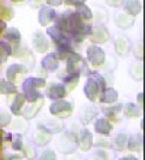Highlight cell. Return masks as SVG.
I'll use <instances>...</instances> for the list:
<instances>
[{"mask_svg":"<svg viewBox=\"0 0 145 160\" xmlns=\"http://www.w3.org/2000/svg\"><path fill=\"white\" fill-rule=\"evenodd\" d=\"M44 84V80L41 79H29L26 80L25 83V92H26V98H28L29 101H35L36 98H39L36 92V86H42Z\"/></svg>","mask_w":145,"mask_h":160,"instance_id":"cell-1","label":"cell"},{"mask_svg":"<svg viewBox=\"0 0 145 160\" xmlns=\"http://www.w3.org/2000/svg\"><path fill=\"white\" fill-rule=\"evenodd\" d=\"M87 54H89V58H90V61L94 64V66H99V64L103 63L104 52L100 50L99 47H90L89 51H87Z\"/></svg>","mask_w":145,"mask_h":160,"instance_id":"cell-2","label":"cell"},{"mask_svg":"<svg viewBox=\"0 0 145 160\" xmlns=\"http://www.w3.org/2000/svg\"><path fill=\"white\" fill-rule=\"evenodd\" d=\"M100 89L97 86L94 79H89L87 80L86 86H84V92H86V96L90 99V101H94L96 96H97V92H99Z\"/></svg>","mask_w":145,"mask_h":160,"instance_id":"cell-3","label":"cell"},{"mask_svg":"<svg viewBox=\"0 0 145 160\" xmlns=\"http://www.w3.org/2000/svg\"><path fill=\"white\" fill-rule=\"evenodd\" d=\"M70 111H71V103H68L65 101H58L51 106V112L55 115H64V112L68 114Z\"/></svg>","mask_w":145,"mask_h":160,"instance_id":"cell-4","label":"cell"},{"mask_svg":"<svg viewBox=\"0 0 145 160\" xmlns=\"http://www.w3.org/2000/svg\"><path fill=\"white\" fill-rule=\"evenodd\" d=\"M108 38H109L108 31L104 29L103 26H96L93 32H91V41L94 42H104Z\"/></svg>","mask_w":145,"mask_h":160,"instance_id":"cell-5","label":"cell"},{"mask_svg":"<svg viewBox=\"0 0 145 160\" xmlns=\"http://www.w3.org/2000/svg\"><path fill=\"white\" fill-rule=\"evenodd\" d=\"M115 47H116V51H118V54L120 55H126L129 51V41L123 37H120V38L116 39L115 42Z\"/></svg>","mask_w":145,"mask_h":160,"instance_id":"cell-6","label":"cell"},{"mask_svg":"<svg viewBox=\"0 0 145 160\" xmlns=\"http://www.w3.org/2000/svg\"><path fill=\"white\" fill-rule=\"evenodd\" d=\"M79 146L83 148V150L90 148V146H91V134L87 130H83L81 131V134L79 135Z\"/></svg>","mask_w":145,"mask_h":160,"instance_id":"cell-7","label":"cell"},{"mask_svg":"<svg viewBox=\"0 0 145 160\" xmlns=\"http://www.w3.org/2000/svg\"><path fill=\"white\" fill-rule=\"evenodd\" d=\"M116 23L120 28H131L133 25V18H131L126 13H120L116 16Z\"/></svg>","mask_w":145,"mask_h":160,"instance_id":"cell-8","label":"cell"},{"mask_svg":"<svg viewBox=\"0 0 145 160\" xmlns=\"http://www.w3.org/2000/svg\"><path fill=\"white\" fill-rule=\"evenodd\" d=\"M55 12L54 10H51V9H42L41 13H39V22H41L42 25H46L48 22L54 21L55 19Z\"/></svg>","mask_w":145,"mask_h":160,"instance_id":"cell-9","label":"cell"},{"mask_svg":"<svg viewBox=\"0 0 145 160\" xmlns=\"http://www.w3.org/2000/svg\"><path fill=\"white\" fill-rule=\"evenodd\" d=\"M58 57L55 54H50L46 58H44V61H42V66L48 70V72H52V70H55L58 66Z\"/></svg>","mask_w":145,"mask_h":160,"instance_id":"cell-10","label":"cell"},{"mask_svg":"<svg viewBox=\"0 0 145 160\" xmlns=\"http://www.w3.org/2000/svg\"><path fill=\"white\" fill-rule=\"evenodd\" d=\"M65 95V88L62 86V84H54L52 88L50 89V98L52 99H58V98H62Z\"/></svg>","mask_w":145,"mask_h":160,"instance_id":"cell-11","label":"cell"},{"mask_svg":"<svg viewBox=\"0 0 145 160\" xmlns=\"http://www.w3.org/2000/svg\"><path fill=\"white\" fill-rule=\"evenodd\" d=\"M125 9H126V12H129L131 15H138V13L141 12V4L138 0H129L126 2L125 4Z\"/></svg>","mask_w":145,"mask_h":160,"instance_id":"cell-12","label":"cell"},{"mask_svg":"<svg viewBox=\"0 0 145 160\" xmlns=\"http://www.w3.org/2000/svg\"><path fill=\"white\" fill-rule=\"evenodd\" d=\"M33 44H35V47H36L38 51H46L48 50V41H46V39L44 38V35H41V34H36V37H35V39H33Z\"/></svg>","mask_w":145,"mask_h":160,"instance_id":"cell-13","label":"cell"},{"mask_svg":"<svg viewBox=\"0 0 145 160\" xmlns=\"http://www.w3.org/2000/svg\"><path fill=\"white\" fill-rule=\"evenodd\" d=\"M116 98H118V93L113 89H104L102 93V102H106V103H112Z\"/></svg>","mask_w":145,"mask_h":160,"instance_id":"cell-14","label":"cell"},{"mask_svg":"<svg viewBox=\"0 0 145 160\" xmlns=\"http://www.w3.org/2000/svg\"><path fill=\"white\" fill-rule=\"evenodd\" d=\"M96 131L100 132V134H108L110 131V124L106 119H99L96 122Z\"/></svg>","mask_w":145,"mask_h":160,"instance_id":"cell-15","label":"cell"},{"mask_svg":"<svg viewBox=\"0 0 145 160\" xmlns=\"http://www.w3.org/2000/svg\"><path fill=\"white\" fill-rule=\"evenodd\" d=\"M25 72H26V68L23 67V66H12V67L7 70V77L10 80H13L16 73H25Z\"/></svg>","mask_w":145,"mask_h":160,"instance_id":"cell-16","label":"cell"},{"mask_svg":"<svg viewBox=\"0 0 145 160\" xmlns=\"http://www.w3.org/2000/svg\"><path fill=\"white\" fill-rule=\"evenodd\" d=\"M141 146H142V137L141 135H138V137H132V138L129 140V148L131 150H137V147H138V150L141 148Z\"/></svg>","mask_w":145,"mask_h":160,"instance_id":"cell-17","label":"cell"},{"mask_svg":"<svg viewBox=\"0 0 145 160\" xmlns=\"http://www.w3.org/2000/svg\"><path fill=\"white\" fill-rule=\"evenodd\" d=\"M0 92L2 93H13L15 92V86L13 84H9L7 82H4V80H0Z\"/></svg>","mask_w":145,"mask_h":160,"instance_id":"cell-18","label":"cell"},{"mask_svg":"<svg viewBox=\"0 0 145 160\" xmlns=\"http://www.w3.org/2000/svg\"><path fill=\"white\" fill-rule=\"evenodd\" d=\"M50 141V137L46 134H44V132H38L36 135H35V143L38 144V146H42V144H46Z\"/></svg>","mask_w":145,"mask_h":160,"instance_id":"cell-19","label":"cell"},{"mask_svg":"<svg viewBox=\"0 0 145 160\" xmlns=\"http://www.w3.org/2000/svg\"><path fill=\"white\" fill-rule=\"evenodd\" d=\"M77 13H79L81 18H86V19H89V18L91 16L90 10H89L84 4H77Z\"/></svg>","mask_w":145,"mask_h":160,"instance_id":"cell-20","label":"cell"},{"mask_svg":"<svg viewBox=\"0 0 145 160\" xmlns=\"http://www.w3.org/2000/svg\"><path fill=\"white\" fill-rule=\"evenodd\" d=\"M23 101H25V96H23V95H17L16 101L13 102V106H12V111L15 112V114H17V112H19V106H22Z\"/></svg>","mask_w":145,"mask_h":160,"instance_id":"cell-21","label":"cell"},{"mask_svg":"<svg viewBox=\"0 0 145 160\" xmlns=\"http://www.w3.org/2000/svg\"><path fill=\"white\" fill-rule=\"evenodd\" d=\"M125 114L128 115V117H137L138 115L137 106L133 105V103H128V105L125 106Z\"/></svg>","mask_w":145,"mask_h":160,"instance_id":"cell-22","label":"cell"},{"mask_svg":"<svg viewBox=\"0 0 145 160\" xmlns=\"http://www.w3.org/2000/svg\"><path fill=\"white\" fill-rule=\"evenodd\" d=\"M19 32H17L16 29H9L7 31V34H6V39L7 41H15V42H17L19 41Z\"/></svg>","mask_w":145,"mask_h":160,"instance_id":"cell-23","label":"cell"},{"mask_svg":"<svg viewBox=\"0 0 145 160\" xmlns=\"http://www.w3.org/2000/svg\"><path fill=\"white\" fill-rule=\"evenodd\" d=\"M126 140H128V137H126L125 134H119L118 137H116V140H115V144L119 148H123L125 144H126Z\"/></svg>","mask_w":145,"mask_h":160,"instance_id":"cell-24","label":"cell"},{"mask_svg":"<svg viewBox=\"0 0 145 160\" xmlns=\"http://www.w3.org/2000/svg\"><path fill=\"white\" fill-rule=\"evenodd\" d=\"M0 51H2V55H0L2 58L0 60H4L6 55L10 54V45H7L6 42H0Z\"/></svg>","mask_w":145,"mask_h":160,"instance_id":"cell-25","label":"cell"},{"mask_svg":"<svg viewBox=\"0 0 145 160\" xmlns=\"http://www.w3.org/2000/svg\"><path fill=\"white\" fill-rule=\"evenodd\" d=\"M15 140H16V141H13V143H12V147L16 148V150H19V148L22 147V138H21V137H16Z\"/></svg>","mask_w":145,"mask_h":160,"instance_id":"cell-26","label":"cell"},{"mask_svg":"<svg viewBox=\"0 0 145 160\" xmlns=\"http://www.w3.org/2000/svg\"><path fill=\"white\" fill-rule=\"evenodd\" d=\"M9 121V117L4 112H0V125H4L6 122Z\"/></svg>","mask_w":145,"mask_h":160,"instance_id":"cell-27","label":"cell"},{"mask_svg":"<svg viewBox=\"0 0 145 160\" xmlns=\"http://www.w3.org/2000/svg\"><path fill=\"white\" fill-rule=\"evenodd\" d=\"M108 3L112 4V6H120L123 3V0H108Z\"/></svg>","mask_w":145,"mask_h":160,"instance_id":"cell-28","label":"cell"},{"mask_svg":"<svg viewBox=\"0 0 145 160\" xmlns=\"http://www.w3.org/2000/svg\"><path fill=\"white\" fill-rule=\"evenodd\" d=\"M50 2V4H52V6H58V4H61L62 0H48Z\"/></svg>","mask_w":145,"mask_h":160,"instance_id":"cell-29","label":"cell"},{"mask_svg":"<svg viewBox=\"0 0 145 160\" xmlns=\"http://www.w3.org/2000/svg\"><path fill=\"white\" fill-rule=\"evenodd\" d=\"M42 159H46V157H55V154L52 152H50V153H46V154H42Z\"/></svg>","mask_w":145,"mask_h":160,"instance_id":"cell-30","label":"cell"},{"mask_svg":"<svg viewBox=\"0 0 145 160\" xmlns=\"http://www.w3.org/2000/svg\"><path fill=\"white\" fill-rule=\"evenodd\" d=\"M65 2H67V3H70V4H73V3H77V4H79V3H81L83 0H65Z\"/></svg>","mask_w":145,"mask_h":160,"instance_id":"cell-31","label":"cell"},{"mask_svg":"<svg viewBox=\"0 0 145 160\" xmlns=\"http://www.w3.org/2000/svg\"><path fill=\"white\" fill-rule=\"evenodd\" d=\"M96 144H97V146H109L110 143H109V141H97Z\"/></svg>","mask_w":145,"mask_h":160,"instance_id":"cell-32","label":"cell"},{"mask_svg":"<svg viewBox=\"0 0 145 160\" xmlns=\"http://www.w3.org/2000/svg\"><path fill=\"white\" fill-rule=\"evenodd\" d=\"M15 2H19V0H15Z\"/></svg>","mask_w":145,"mask_h":160,"instance_id":"cell-33","label":"cell"}]
</instances>
